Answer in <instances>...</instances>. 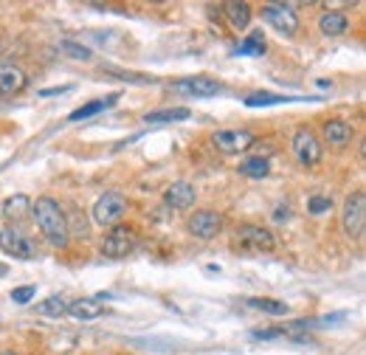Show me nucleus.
<instances>
[{"label":"nucleus","mask_w":366,"mask_h":355,"mask_svg":"<svg viewBox=\"0 0 366 355\" xmlns=\"http://www.w3.org/2000/svg\"><path fill=\"white\" fill-rule=\"evenodd\" d=\"M172 91L195 96V99H206V96H217L223 91V85L212 76H183V79L172 82Z\"/></svg>","instance_id":"10"},{"label":"nucleus","mask_w":366,"mask_h":355,"mask_svg":"<svg viewBox=\"0 0 366 355\" xmlns=\"http://www.w3.org/2000/svg\"><path fill=\"white\" fill-rule=\"evenodd\" d=\"M68 316H74L79 321H93V319L104 316V302L102 299H74L68 307Z\"/></svg>","instance_id":"17"},{"label":"nucleus","mask_w":366,"mask_h":355,"mask_svg":"<svg viewBox=\"0 0 366 355\" xmlns=\"http://www.w3.org/2000/svg\"><path fill=\"white\" fill-rule=\"evenodd\" d=\"M71 88L68 85H60V88H46V91H40V96L46 99V96H60V93H68Z\"/></svg>","instance_id":"30"},{"label":"nucleus","mask_w":366,"mask_h":355,"mask_svg":"<svg viewBox=\"0 0 366 355\" xmlns=\"http://www.w3.org/2000/svg\"><path fill=\"white\" fill-rule=\"evenodd\" d=\"M287 335V330H254L251 333V338H257V341H273V338H285Z\"/></svg>","instance_id":"28"},{"label":"nucleus","mask_w":366,"mask_h":355,"mask_svg":"<svg viewBox=\"0 0 366 355\" xmlns=\"http://www.w3.org/2000/svg\"><path fill=\"white\" fill-rule=\"evenodd\" d=\"M330 209H332V201H330V198L313 195V198L307 201V212H310V215H324V212H330Z\"/></svg>","instance_id":"26"},{"label":"nucleus","mask_w":366,"mask_h":355,"mask_svg":"<svg viewBox=\"0 0 366 355\" xmlns=\"http://www.w3.org/2000/svg\"><path fill=\"white\" fill-rule=\"evenodd\" d=\"M262 18H265V23H271L276 32H282L287 37H293L299 32V15L290 4H265Z\"/></svg>","instance_id":"7"},{"label":"nucleus","mask_w":366,"mask_h":355,"mask_svg":"<svg viewBox=\"0 0 366 355\" xmlns=\"http://www.w3.org/2000/svg\"><path fill=\"white\" fill-rule=\"evenodd\" d=\"M62 48H65V51H71V57H76V60H90V51H88L85 46H76V43H62Z\"/></svg>","instance_id":"29"},{"label":"nucleus","mask_w":366,"mask_h":355,"mask_svg":"<svg viewBox=\"0 0 366 355\" xmlns=\"http://www.w3.org/2000/svg\"><path fill=\"white\" fill-rule=\"evenodd\" d=\"M4 355H15V352H4Z\"/></svg>","instance_id":"32"},{"label":"nucleus","mask_w":366,"mask_h":355,"mask_svg":"<svg viewBox=\"0 0 366 355\" xmlns=\"http://www.w3.org/2000/svg\"><path fill=\"white\" fill-rule=\"evenodd\" d=\"M116 99H118V93H113V96H107V99L88 102V105H82L79 110H74V113L68 116V121H85V119H90V116H96V113H102V110L113 107V105H116Z\"/></svg>","instance_id":"21"},{"label":"nucleus","mask_w":366,"mask_h":355,"mask_svg":"<svg viewBox=\"0 0 366 355\" xmlns=\"http://www.w3.org/2000/svg\"><path fill=\"white\" fill-rule=\"evenodd\" d=\"M341 229L349 240H360L366 229V192H352L341 209Z\"/></svg>","instance_id":"2"},{"label":"nucleus","mask_w":366,"mask_h":355,"mask_svg":"<svg viewBox=\"0 0 366 355\" xmlns=\"http://www.w3.org/2000/svg\"><path fill=\"white\" fill-rule=\"evenodd\" d=\"M290 147H293V155H296V161H299L301 166H316V163H321L324 147H321V138H318L310 127H299V130L293 133Z\"/></svg>","instance_id":"4"},{"label":"nucleus","mask_w":366,"mask_h":355,"mask_svg":"<svg viewBox=\"0 0 366 355\" xmlns=\"http://www.w3.org/2000/svg\"><path fill=\"white\" fill-rule=\"evenodd\" d=\"M0 248L12 257H20V260H32V254H34L32 240L15 229H0Z\"/></svg>","instance_id":"12"},{"label":"nucleus","mask_w":366,"mask_h":355,"mask_svg":"<svg viewBox=\"0 0 366 355\" xmlns=\"http://www.w3.org/2000/svg\"><path fill=\"white\" fill-rule=\"evenodd\" d=\"M234 237H237V246H240L243 251H251V254H262V251H273V248H276V237H273L268 229L257 226V223H243V226H237Z\"/></svg>","instance_id":"5"},{"label":"nucleus","mask_w":366,"mask_h":355,"mask_svg":"<svg viewBox=\"0 0 366 355\" xmlns=\"http://www.w3.org/2000/svg\"><path fill=\"white\" fill-rule=\"evenodd\" d=\"M287 217H290L287 206H279V209H276V215H273V220H276V223H282V220H287Z\"/></svg>","instance_id":"31"},{"label":"nucleus","mask_w":366,"mask_h":355,"mask_svg":"<svg viewBox=\"0 0 366 355\" xmlns=\"http://www.w3.org/2000/svg\"><path fill=\"white\" fill-rule=\"evenodd\" d=\"M195 201H198V189H195L189 181H175V184H169L166 192H163V203L172 206V209H177V212L192 209Z\"/></svg>","instance_id":"11"},{"label":"nucleus","mask_w":366,"mask_h":355,"mask_svg":"<svg viewBox=\"0 0 366 355\" xmlns=\"http://www.w3.org/2000/svg\"><path fill=\"white\" fill-rule=\"evenodd\" d=\"M192 116L189 107H166V110H152L144 116L147 124H169V121H187Z\"/></svg>","instance_id":"20"},{"label":"nucleus","mask_w":366,"mask_h":355,"mask_svg":"<svg viewBox=\"0 0 366 355\" xmlns=\"http://www.w3.org/2000/svg\"><path fill=\"white\" fill-rule=\"evenodd\" d=\"M32 198L29 195H12L4 201V206H0V212H4V217L9 223H23L29 215H32Z\"/></svg>","instance_id":"15"},{"label":"nucleus","mask_w":366,"mask_h":355,"mask_svg":"<svg viewBox=\"0 0 366 355\" xmlns=\"http://www.w3.org/2000/svg\"><path fill=\"white\" fill-rule=\"evenodd\" d=\"M318 32L324 37H341L349 32V18L344 12H324L318 18Z\"/></svg>","instance_id":"18"},{"label":"nucleus","mask_w":366,"mask_h":355,"mask_svg":"<svg viewBox=\"0 0 366 355\" xmlns=\"http://www.w3.org/2000/svg\"><path fill=\"white\" fill-rule=\"evenodd\" d=\"M237 54H243V57H259V54H265V34H262V32H251V34L240 43Z\"/></svg>","instance_id":"24"},{"label":"nucleus","mask_w":366,"mask_h":355,"mask_svg":"<svg viewBox=\"0 0 366 355\" xmlns=\"http://www.w3.org/2000/svg\"><path fill=\"white\" fill-rule=\"evenodd\" d=\"M127 209H130V203H127V198H124L121 192H104V195L93 203V223L113 229V226H118V223L124 220Z\"/></svg>","instance_id":"3"},{"label":"nucleus","mask_w":366,"mask_h":355,"mask_svg":"<svg viewBox=\"0 0 366 355\" xmlns=\"http://www.w3.org/2000/svg\"><path fill=\"white\" fill-rule=\"evenodd\" d=\"M321 133H324V141L332 144V147H338V149L349 147V141H352V135H355L352 124L344 121V119H330V121H324Z\"/></svg>","instance_id":"14"},{"label":"nucleus","mask_w":366,"mask_h":355,"mask_svg":"<svg viewBox=\"0 0 366 355\" xmlns=\"http://www.w3.org/2000/svg\"><path fill=\"white\" fill-rule=\"evenodd\" d=\"M29 76L23 68H18L15 62H4L0 65V96H15L20 91H26Z\"/></svg>","instance_id":"13"},{"label":"nucleus","mask_w":366,"mask_h":355,"mask_svg":"<svg viewBox=\"0 0 366 355\" xmlns=\"http://www.w3.org/2000/svg\"><path fill=\"white\" fill-rule=\"evenodd\" d=\"M68 307H71V299H65V296H48L46 302L37 304V313L60 319V316H68Z\"/></svg>","instance_id":"22"},{"label":"nucleus","mask_w":366,"mask_h":355,"mask_svg":"<svg viewBox=\"0 0 366 355\" xmlns=\"http://www.w3.org/2000/svg\"><path fill=\"white\" fill-rule=\"evenodd\" d=\"M226 226V217L220 212H212V209H203V212H195L189 220H187V229L192 237L198 240H215Z\"/></svg>","instance_id":"8"},{"label":"nucleus","mask_w":366,"mask_h":355,"mask_svg":"<svg viewBox=\"0 0 366 355\" xmlns=\"http://www.w3.org/2000/svg\"><path fill=\"white\" fill-rule=\"evenodd\" d=\"M135 246H138V234H135V229L118 223V226H113L110 234L104 237V243H102V254L110 257V260H121V257L133 254Z\"/></svg>","instance_id":"6"},{"label":"nucleus","mask_w":366,"mask_h":355,"mask_svg":"<svg viewBox=\"0 0 366 355\" xmlns=\"http://www.w3.org/2000/svg\"><path fill=\"white\" fill-rule=\"evenodd\" d=\"M240 175H245V178H254V181H259V178H268V172H271V163H268V158L265 155H248V158H243L240 161Z\"/></svg>","instance_id":"19"},{"label":"nucleus","mask_w":366,"mask_h":355,"mask_svg":"<svg viewBox=\"0 0 366 355\" xmlns=\"http://www.w3.org/2000/svg\"><path fill=\"white\" fill-rule=\"evenodd\" d=\"M248 304H251L254 310L268 313V316H287V310H290L285 302H279V299H268V296H254V299H248Z\"/></svg>","instance_id":"23"},{"label":"nucleus","mask_w":366,"mask_h":355,"mask_svg":"<svg viewBox=\"0 0 366 355\" xmlns=\"http://www.w3.org/2000/svg\"><path fill=\"white\" fill-rule=\"evenodd\" d=\"M34 293H37V288H34V285L15 288V290H12V302H18V304H29V302L34 299Z\"/></svg>","instance_id":"27"},{"label":"nucleus","mask_w":366,"mask_h":355,"mask_svg":"<svg viewBox=\"0 0 366 355\" xmlns=\"http://www.w3.org/2000/svg\"><path fill=\"white\" fill-rule=\"evenodd\" d=\"M223 15L234 32H245L254 12H251V4H243V0L237 4V0H231V4H223Z\"/></svg>","instance_id":"16"},{"label":"nucleus","mask_w":366,"mask_h":355,"mask_svg":"<svg viewBox=\"0 0 366 355\" xmlns=\"http://www.w3.org/2000/svg\"><path fill=\"white\" fill-rule=\"evenodd\" d=\"M212 141H215V147H217L220 152H226V155H240V152H245V149L254 147V133H251V130H217V133L212 135Z\"/></svg>","instance_id":"9"},{"label":"nucleus","mask_w":366,"mask_h":355,"mask_svg":"<svg viewBox=\"0 0 366 355\" xmlns=\"http://www.w3.org/2000/svg\"><path fill=\"white\" fill-rule=\"evenodd\" d=\"M32 217H34L37 229L43 232V237H46L54 248H68V243H71L68 217H65L62 206H60L54 198H48V195L37 198V201L32 203Z\"/></svg>","instance_id":"1"},{"label":"nucleus","mask_w":366,"mask_h":355,"mask_svg":"<svg viewBox=\"0 0 366 355\" xmlns=\"http://www.w3.org/2000/svg\"><path fill=\"white\" fill-rule=\"evenodd\" d=\"M282 102H296V99L279 96V93H265V91L245 96V107H268V105H282Z\"/></svg>","instance_id":"25"}]
</instances>
